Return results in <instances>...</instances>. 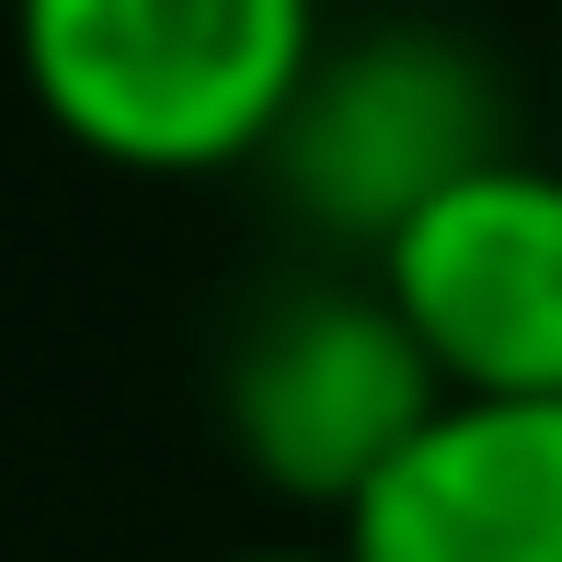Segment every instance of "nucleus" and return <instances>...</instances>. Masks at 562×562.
<instances>
[{
	"mask_svg": "<svg viewBox=\"0 0 562 562\" xmlns=\"http://www.w3.org/2000/svg\"><path fill=\"white\" fill-rule=\"evenodd\" d=\"M322 0H12V69L81 161L241 172L322 58Z\"/></svg>",
	"mask_w": 562,
	"mask_h": 562,
	"instance_id": "1",
	"label": "nucleus"
},
{
	"mask_svg": "<svg viewBox=\"0 0 562 562\" xmlns=\"http://www.w3.org/2000/svg\"><path fill=\"white\" fill-rule=\"evenodd\" d=\"M494 149H505V92L482 46L448 23H368L311 58L288 126L265 138V172L311 229L379 252L437 184H459Z\"/></svg>",
	"mask_w": 562,
	"mask_h": 562,
	"instance_id": "2",
	"label": "nucleus"
},
{
	"mask_svg": "<svg viewBox=\"0 0 562 562\" xmlns=\"http://www.w3.org/2000/svg\"><path fill=\"white\" fill-rule=\"evenodd\" d=\"M448 402L437 356L414 345V322L391 311V288H288L252 311V334L229 345V379H218V414H229V448L252 459V482L299 505H345L391 471L402 448L425 437V414Z\"/></svg>",
	"mask_w": 562,
	"mask_h": 562,
	"instance_id": "3",
	"label": "nucleus"
},
{
	"mask_svg": "<svg viewBox=\"0 0 562 562\" xmlns=\"http://www.w3.org/2000/svg\"><path fill=\"white\" fill-rule=\"evenodd\" d=\"M448 391H562V149H494L368 252Z\"/></svg>",
	"mask_w": 562,
	"mask_h": 562,
	"instance_id": "4",
	"label": "nucleus"
},
{
	"mask_svg": "<svg viewBox=\"0 0 562 562\" xmlns=\"http://www.w3.org/2000/svg\"><path fill=\"white\" fill-rule=\"evenodd\" d=\"M356 562H562V391H448L345 505Z\"/></svg>",
	"mask_w": 562,
	"mask_h": 562,
	"instance_id": "5",
	"label": "nucleus"
},
{
	"mask_svg": "<svg viewBox=\"0 0 562 562\" xmlns=\"http://www.w3.org/2000/svg\"><path fill=\"white\" fill-rule=\"evenodd\" d=\"M229 562H356V551H299V540H276V551H229Z\"/></svg>",
	"mask_w": 562,
	"mask_h": 562,
	"instance_id": "6",
	"label": "nucleus"
},
{
	"mask_svg": "<svg viewBox=\"0 0 562 562\" xmlns=\"http://www.w3.org/2000/svg\"><path fill=\"white\" fill-rule=\"evenodd\" d=\"M551 149H562V58H551Z\"/></svg>",
	"mask_w": 562,
	"mask_h": 562,
	"instance_id": "7",
	"label": "nucleus"
}]
</instances>
